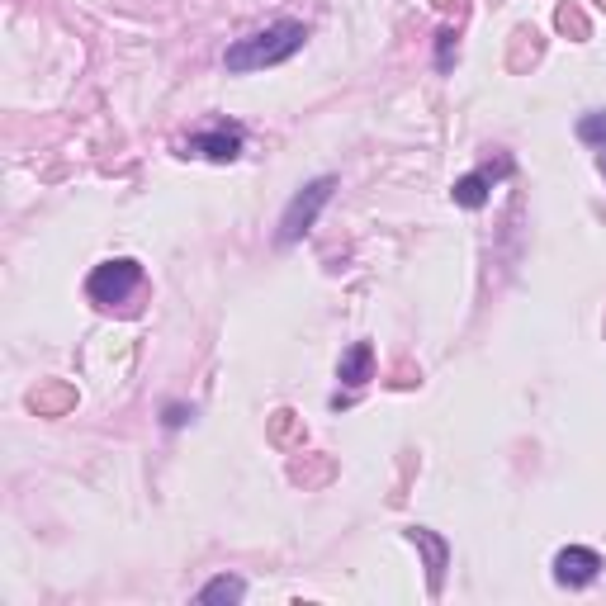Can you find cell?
<instances>
[{
    "label": "cell",
    "instance_id": "obj_2",
    "mask_svg": "<svg viewBox=\"0 0 606 606\" xmlns=\"http://www.w3.org/2000/svg\"><path fill=\"white\" fill-rule=\"evenodd\" d=\"M332 190H337V180L332 176H322V180H313V185H303L299 195L289 199V209H285V218H280V242H299L303 232L318 223V214H322V204L332 199Z\"/></svg>",
    "mask_w": 606,
    "mask_h": 606
},
{
    "label": "cell",
    "instance_id": "obj_15",
    "mask_svg": "<svg viewBox=\"0 0 606 606\" xmlns=\"http://www.w3.org/2000/svg\"><path fill=\"white\" fill-rule=\"evenodd\" d=\"M294 436V412H275V441H289Z\"/></svg>",
    "mask_w": 606,
    "mask_h": 606
},
{
    "label": "cell",
    "instance_id": "obj_6",
    "mask_svg": "<svg viewBox=\"0 0 606 606\" xmlns=\"http://www.w3.org/2000/svg\"><path fill=\"white\" fill-rule=\"evenodd\" d=\"M512 171V161L498 157V166H483V171H474V176L455 180V204H464V209H483L488 204V190H493V180L507 176Z\"/></svg>",
    "mask_w": 606,
    "mask_h": 606
},
{
    "label": "cell",
    "instance_id": "obj_9",
    "mask_svg": "<svg viewBox=\"0 0 606 606\" xmlns=\"http://www.w3.org/2000/svg\"><path fill=\"white\" fill-rule=\"evenodd\" d=\"M554 29H559V34H569L573 43H583V38L592 34L588 15H583V10H578V0H564V5H559V10H554Z\"/></svg>",
    "mask_w": 606,
    "mask_h": 606
},
{
    "label": "cell",
    "instance_id": "obj_8",
    "mask_svg": "<svg viewBox=\"0 0 606 606\" xmlns=\"http://www.w3.org/2000/svg\"><path fill=\"white\" fill-rule=\"evenodd\" d=\"M370 365H375V351H370L365 341H356V346L346 351V360H341V370H337V375L346 379L351 389H360V384L370 379Z\"/></svg>",
    "mask_w": 606,
    "mask_h": 606
},
{
    "label": "cell",
    "instance_id": "obj_1",
    "mask_svg": "<svg viewBox=\"0 0 606 606\" xmlns=\"http://www.w3.org/2000/svg\"><path fill=\"white\" fill-rule=\"evenodd\" d=\"M303 38L308 29L294 24V19H280V24H266V29H256V34L237 38L228 48V72H256V67H275V62H285L303 48Z\"/></svg>",
    "mask_w": 606,
    "mask_h": 606
},
{
    "label": "cell",
    "instance_id": "obj_12",
    "mask_svg": "<svg viewBox=\"0 0 606 606\" xmlns=\"http://www.w3.org/2000/svg\"><path fill=\"white\" fill-rule=\"evenodd\" d=\"M29 403H34L38 412H48V417H57V412H67L76 403V393L67 389V384H53V389H43V393H34V398H29Z\"/></svg>",
    "mask_w": 606,
    "mask_h": 606
},
{
    "label": "cell",
    "instance_id": "obj_13",
    "mask_svg": "<svg viewBox=\"0 0 606 606\" xmlns=\"http://www.w3.org/2000/svg\"><path fill=\"white\" fill-rule=\"evenodd\" d=\"M578 138H583V143H602L606 147V109H602V114H588V119L578 124Z\"/></svg>",
    "mask_w": 606,
    "mask_h": 606
},
{
    "label": "cell",
    "instance_id": "obj_11",
    "mask_svg": "<svg viewBox=\"0 0 606 606\" xmlns=\"http://www.w3.org/2000/svg\"><path fill=\"white\" fill-rule=\"evenodd\" d=\"M242 597H247V583H242V578H228V573L214 578L209 588L199 592V602H242Z\"/></svg>",
    "mask_w": 606,
    "mask_h": 606
},
{
    "label": "cell",
    "instance_id": "obj_14",
    "mask_svg": "<svg viewBox=\"0 0 606 606\" xmlns=\"http://www.w3.org/2000/svg\"><path fill=\"white\" fill-rule=\"evenodd\" d=\"M450 62H455V34H436V67H441V72H450Z\"/></svg>",
    "mask_w": 606,
    "mask_h": 606
},
{
    "label": "cell",
    "instance_id": "obj_3",
    "mask_svg": "<svg viewBox=\"0 0 606 606\" xmlns=\"http://www.w3.org/2000/svg\"><path fill=\"white\" fill-rule=\"evenodd\" d=\"M143 285V266L138 261H105V266H95L90 275V299L100 303V308H114V303H128Z\"/></svg>",
    "mask_w": 606,
    "mask_h": 606
},
{
    "label": "cell",
    "instance_id": "obj_4",
    "mask_svg": "<svg viewBox=\"0 0 606 606\" xmlns=\"http://www.w3.org/2000/svg\"><path fill=\"white\" fill-rule=\"evenodd\" d=\"M242 143H247V133H242L237 124H218V128H209V133H195V138H185V143H176V147H180V157L237 161Z\"/></svg>",
    "mask_w": 606,
    "mask_h": 606
},
{
    "label": "cell",
    "instance_id": "obj_10",
    "mask_svg": "<svg viewBox=\"0 0 606 606\" xmlns=\"http://www.w3.org/2000/svg\"><path fill=\"white\" fill-rule=\"evenodd\" d=\"M535 57H540V29H531V24H526V29H517V34H512V57H507V62H512V72H526Z\"/></svg>",
    "mask_w": 606,
    "mask_h": 606
},
{
    "label": "cell",
    "instance_id": "obj_5",
    "mask_svg": "<svg viewBox=\"0 0 606 606\" xmlns=\"http://www.w3.org/2000/svg\"><path fill=\"white\" fill-rule=\"evenodd\" d=\"M597 573H602V554L597 550L569 545V550L554 554V583H564V588H588Z\"/></svg>",
    "mask_w": 606,
    "mask_h": 606
},
{
    "label": "cell",
    "instance_id": "obj_16",
    "mask_svg": "<svg viewBox=\"0 0 606 606\" xmlns=\"http://www.w3.org/2000/svg\"><path fill=\"white\" fill-rule=\"evenodd\" d=\"M431 5H436V10H446V15H455V19L464 15V0H431Z\"/></svg>",
    "mask_w": 606,
    "mask_h": 606
},
{
    "label": "cell",
    "instance_id": "obj_7",
    "mask_svg": "<svg viewBox=\"0 0 606 606\" xmlns=\"http://www.w3.org/2000/svg\"><path fill=\"white\" fill-rule=\"evenodd\" d=\"M408 540L427 554V583H431V592H441V583H446V559H450L446 540H441V535H431L427 526H408Z\"/></svg>",
    "mask_w": 606,
    "mask_h": 606
},
{
    "label": "cell",
    "instance_id": "obj_17",
    "mask_svg": "<svg viewBox=\"0 0 606 606\" xmlns=\"http://www.w3.org/2000/svg\"><path fill=\"white\" fill-rule=\"evenodd\" d=\"M597 166H602V176H606V152H602V161H597Z\"/></svg>",
    "mask_w": 606,
    "mask_h": 606
},
{
    "label": "cell",
    "instance_id": "obj_18",
    "mask_svg": "<svg viewBox=\"0 0 606 606\" xmlns=\"http://www.w3.org/2000/svg\"><path fill=\"white\" fill-rule=\"evenodd\" d=\"M597 5H602V10H606V0H597Z\"/></svg>",
    "mask_w": 606,
    "mask_h": 606
}]
</instances>
